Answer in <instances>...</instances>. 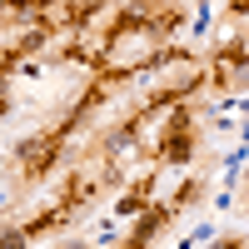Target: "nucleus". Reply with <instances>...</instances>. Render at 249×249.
Here are the masks:
<instances>
[{"label": "nucleus", "instance_id": "1", "mask_svg": "<svg viewBox=\"0 0 249 249\" xmlns=\"http://www.w3.org/2000/svg\"><path fill=\"white\" fill-rule=\"evenodd\" d=\"M155 155L160 160H184V155H190V120H184V115H175V130H170L164 144H155Z\"/></svg>", "mask_w": 249, "mask_h": 249}, {"label": "nucleus", "instance_id": "2", "mask_svg": "<svg viewBox=\"0 0 249 249\" xmlns=\"http://www.w3.org/2000/svg\"><path fill=\"white\" fill-rule=\"evenodd\" d=\"M0 249H25V234L10 230V234H0Z\"/></svg>", "mask_w": 249, "mask_h": 249}, {"label": "nucleus", "instance_id": "3", "mask_svg": "<svg viewBox=\"0 0 249 249\" xmlns=\"http://www.w3.org/2000/svg\"><path fill=\"white\" fill-rule=\"evenodd\" d=\"M219 249H244V244H239V239H234V244H219Z\"/></svg>", "mask_w": 249, "mask_h": 249}]
</instances>
